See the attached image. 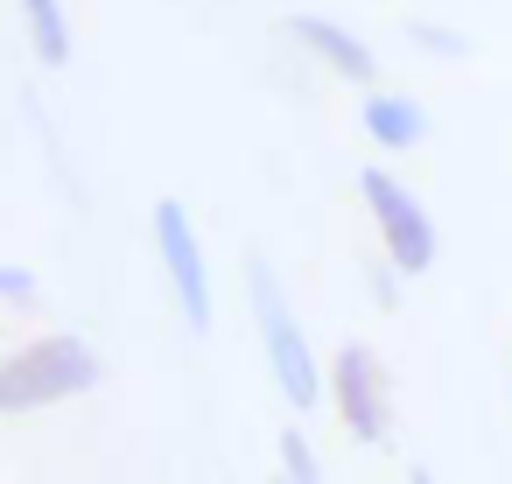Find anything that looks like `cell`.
I'll return each instance as SVG.
<instances>
[{
  "label": "cell",
  "mask_w": 512,
  "mask_h": 484,
  "mask_svg": "<svg viewBox=\"0 0 512 484\" xmlns=\"http://www.w3.org/2000/svg\"><path fill=\"white\" fill-rule=\"evenodd\" d=\"M246 288H253L260 344H267V365H274V379H281L288 407H316V393H323V372H316V351H309V337H302L295 309L281 302V288H274V274H267L260 260L246 267Z\"/></svg>",
  "instance_id": "7a4b0ae2"
},
{
  "label": "cell",
  "mask_w": 512,
  "mask_h": 484,
  "mask_svg": "<svg viewBox=\"0 0 512 484\" xmlns=\"http://www.w3.org/2000/svg\"><path fill=\"white\" fill-rule=\"evenodd\" d=\"M85 386H99V351L85 337H36L0 358V414H36Z\"/></svg>",
  "instance_id": "6da1fadb"
},
{
  "label": "cell",
  "mask_w": 512,
  "mask_h": 484,
  "mask_svg": "<svg viewBox=\"0 0 512 484\" xmlns=\"http://www.w3.org/2000/svg\"><path fill=\"white\" fill-rule=\"evenodd\" d=\"M358 190H365V204H372V218H379L386 260H393L400 274H428V267H435V218L414 204V190L393 183L386 169H365Z\"/></svg>",
  "instance_id": "3957f363"
},
{
  "label": "cell",
  "mask_w": 512,
  "mask_h": 484,
  "mask_svg": "<svg viewBox=\"0 0 512 484\" xmlns=\"http://www.w3.org/2000/svg\"><path fill=\"white\" fill-rule=\"evenodd\" d=\"M0 302H36V274H22V267H0Z\"/></svg>",
  "instance_id": "30bf717a"
},
{
  "label": "cell",
  "mask_w": 512,
  "mask_h": 484,
  "mask_svg": "<svg viewBox=\"0 0 512 484\" xmlns=\"http://www.w3.org/2000/svg\"><path fill=\"white\" fill-rule=\"evenodd\" d=\"M365 134H372L379 148H414V141L428 134V113H421L414 99H393V92H372V99H365Z\"/></svg>",
  "instance_id": "52a82bcc"
},
{
  "label": "cell",
  "mask_w": 512,
  "mask_h": 484,
  "mask_svg": "<svg viewBox=\"0 0 512 484\" xmlns=\"http://www.w3.org/2000/svg\"><path fill=\"white\" fill-rule=\"evenodd\" d=\"M407 484H435V477H428V470H407Z\"/></svg>",
  "instance_id": "8fae6325"
},
{
  "label": "cell",
  "mask_w": 512,
  "mask_h": 484,
  "mask_svg": "<svg viewBox=\"0 0 512 484\" xmlns=\"http://www.w3.org/2000/svg\"><path fill=\"white\" fill-rule=\"evenodd\" d=\"M29 15V43L43 64H71V22H64V0H22Z\"/></svg>",
  "instance_id": "ba28073f"
},
{
  "label": "cell",
  "mask_w": 512,
  "mask_h": 484,
  "mask_svg": "<svg viewBox=\"0 0 512 484\" xmlns=\"http://www.w3.org/2000/svg\"><path fill=\"white\" fill-rule=\"evenodd\" d=\"M330 400H337V414H344V428H351L358 442H386L393 400H386V372H379V358H372L365 344H344V351H337V365H330Z\"/></svg>",
  "instance_id": "5b68a950"
},
{
  "label": "cell",
  "mask_w": 512,
  "mask_h": 484,
  "mask_svg": "<svg viewBox=\"0 0 512 484\" xmlns=\"http://www.w3.org/2000/svg\"><path fill=\"white\" fill-rule=\"evenodd\" d=\"M281 470H288V484H323V470H316V456H309L302 428H288V435H281Z\"/></svg>",
  "instance_id": "9c48e42d"
},
{
  "label": "cell",
  "mask_w": 512,
  "mask_h": 484,
  "mask_svg": "<svg viewBox=\"0 0 512 484\" xmlns=\"http://www.w3.org/2000/svg\"><path fill=\"white\" fill-rule=\"evenodd\" d=\"M155 253H162V267H169V288H176V302H183V323H190V330H211V274H204V246H197L190 211H183L176 197L155 204Z\"/></svg>",
  "instance_id": "277c9868"
},
{
  "label": "cell",
  "mask_w": 512,
  "mask_h": 484,
  "mask_svg": "<svg viewBox=\"0 0 512 484\" xmlns=\"http://www.w3.org/2000/svg\"><path fill=\"white\" fill-rule=\"evenodd\" d=\"M288 29H295V36H302V50H316L337 78H351V85H372V78H379L372 50H365L351 29H337V22H323V15H295Z\"/></svg>",
  "instance_id": "8992f818"
}]
</instances>
